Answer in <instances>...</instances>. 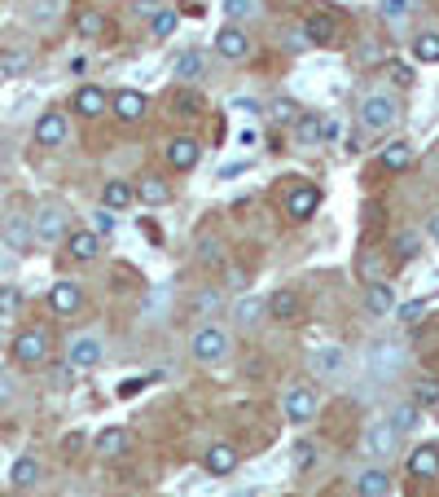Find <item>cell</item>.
I'll use <instances>...</instances> for the list:
<instances>
[{
	"label": "cell",
	"mask_w": 439,
	"mask_h": 497,
	"mask_svg": "<svg viewBox=\"0 0 439 497\" xmlns=\"http://www.w3.org/2000/svg\"><path fill=\"white\" fill-rule=\"evenodd\" d=\"M13 361L27 366V370L49 366V361H53V335H49L44 326H27V330H18V339H13Z\"/></svg>",
	"instance_id": "cell-1"
},
{
	"label": "cell",
	"mask_w": 439,
	"mask_h": 497,
	"mask_svg": "<svg viewBox=\"0 0 439 497\" xmlns=\"http://www.w3.org/2000/svg\"><path fill=\"white\" fill-rule=\"evenodd\" d=\"M31 234H35V243L58 247V243L71 234V212H66L62 203H44V207H35V216H31Z\"/></svg>",
	"instance_id": "cell-2"
},
{
	"label": "cell",
	"mask_w": 439,
	"mask_h": 497,
	"mask_svg": "<svg viewBox=\"0 0 439 497\" xmlns=\"http://www.w3.org/2000/svg\"><path fill=\"white\" fill-rule=\"evenodd\" d=\"M360 124L369 128V132H391V128L400 124V102L391 93H369L360 102Z\"/></svg>",
	"instance_id": "cell-3"
},
{
	"label": "cell",
	"mask_w": 439,
	"mask_h": 497,
	"mask_svg": "<svg viewBox=\"0 0 439 497\" xmlns=\"http://www.w3.org/2000/svg\"><path fill=\"white\" fill-rule=\"evenodd\" d=\"M0 247L13 251V255H27V251L35 247V234H31V216H27V212L9 207V212L0 216Z\"/></svg>",
	"instance_id": "cell-4"
},
{
	"label": "cell",
	"mask_w": 439,
	"mask_h": 497,
	"mask_svg": "<svg viewBox=\"0 0 439 497\" xmlns=\"http://www.w3.org/2000/svg\"><path fill=\"white\" fill-rule=\"evenodd\" d=\"M404 366H409V353L400 344H374L369 357H365V370H369V378H378V383H391Z\"/></svg>",
	"instance_id": "cell-5"
},
{
	"label": "cell",
	"mask_w": 439,
	"mask_h": 497,
	"mask_svg": "<svg viewBox=\"0 0 439 497\" xmlns=\"http://www.w3.org/2000/svg\"><path fill=\"white\" fill-rule=\"evenodd\" d=\"M189 353H194V361L198 366H216V361H224L228 357V335L220 330V326H198L194 330V339H189Z\"/></svg>",
	"instance_id": "cell-6"
},
{
	"label": "cell",
	"mask_w": 439,
	"mask_h": 497,
	"mask_svg": "<svg viewBox=\"0 0 439 497\" xmlns=\"http://www.w3.org/2000/svg\"><path fill=\"white\" fill-rule=\"evenodd\" d=\"M281 409H286V418H290L295 427H304V423H312V418H317V409H321V396H317V387H308V383H295V387L286 392Z\"/></svg>",
	"instance_id": "cell-7"
},
{
	"label": "cell",
	"mask_w": 439,
	"mask_h": 497,
	"mask_svg": "<svg viewBox=\"0 0 439 497\" xmlns=\"http://www.w3.org/2000/svg\"><path fill=\"white\" fill-rule=\"evenodd\" d=\"M106 361V344L97 339V335H80V339H71V348H66V366L75 374L84 370H97Z\"/></svg>",
	"instance_id": "cell-8"
},
{
	"label": "cell",
	"mask_w": 439,
	"mask_h": 497,
	"mask_svg": "<svg viewBox=\"0 0 439 497\" xmlns=\"http://www.w3.org/2000/svg\"><path fill=\"white\" fill-rule=\"evenodd\" d=\"M360 449H365L374 462H391V458H396V449H400V436H396V431L387 427V418H382V423H369V427H365Z\"/></svg>",
	"instance_id": "cell-9"
},
{
	"label": "cell",
	"mask_w": 439,
	"mask_h": 497,
	"mask_svg": "<svg viewBox=\"0 0 439 497\" xmlns=\"http://www.w3.org/2000/svg\"><path fill=\"white\" fill-rule=\"evenodd\" d=\"M264 308H268L273 322H286V326H295V322L304 317V299H299L295 286H277V291L264 299Z\"/></svg>",
	"instance_id": "cell-10"
},
{
	"label": "cell",
	"mask_w": 439,
	"mask_h": 497,
	"mask_svg": "<svg viewBox=\"0 0 439 497\" xmlns=\"http://www.w3.org/2000/svg\"><path fill=\"white\" fill-rule=\"evenodd\" d=\"M66 136H71V120H66L62 111H44V115L35 120V145L58 150V145H66Z\"/></svg>",
	"instance_id": "cell-11"
},
{
	"label": "cell",
	"mask_w": 439,
	"mask_h": 497,
	"mask_svg": "<svg viewBox=\"0 0 439 497\" xmlns=\"http://www.w3.org/2000/svg\"><path fill=\"white\" fill-rule=\"evenodd\" d=\"M145 111H150V102H145V93H136V89H119V93L110 97V115H114L119 124H141Z\"/></svg>",
	"instance_id": "cell-12"
},
{
	"label": "cell",
	"mask_w": 439,
	"mask_h": 497,
	"mask_svg": "<svg viewBox=\"0 0 439 497\" xmlns=\"http://www.w3.org/2000/svg\"><path fill=\"white\" fill-rule=\"evenodd\" d=\"M49 308H53L58 317H75V313L84 308V286H80V282H66V277L53 282V286H49Z\"/></svg>",
	"instance_id": "cell-13"
},
{
	"label": "cell",
	"mask_w": 439,
	"mask_h": 497,
	"mask_svg": "<svg viewBox=\"0 0 439 497\" xmlns=\"http://www.w3.org/2000/svg\"><path fill=\"white\" fill-rule=\"evenodd\" d=\"M163 159H167V167H176V172H194L198 159H203V145H198L194 136H172L167 150H163Z\"/></svg>",
	"instance_id": "cell-14"
},
{
	"label": "cell",
	"mask_w": 439,
	"mask_h": 497,
	"mask_svg": "<svg viewBox=\"0 0 439 497\" xmlns=\"http://www.w3.org/2000/svg\"><path fill=\"white\" fill-rule=\"evenodd\" d=\"M216 53L220 58H228V62H242V58H250V35H246V27H233V22H224L216 31Z\"/></svg>",
	"instance_id": "cell-15"
},
{
	"label": "cell",
	"mask_w": 439,
	"mask_h": 497,
	"mask_svg": "<svg viewBox=\"0 0 439 497\" xmlns=\"http://www.w3.org/2000/svg\"><path fill=\"white\" fill-rule=\"evenodd\" d=\"M338 35H343V27H338V18L326 13V9H317V13L304 18V40L308 44H338Z\"/></svg>",
	"instance_id": "cell-16"
},
{
	"label": "cell",
	"mask_w": 439,
	"mask_h": 497,
	"mask_svg": "<svg viewBox=\"0 0 439 497\" xmlns=\"http://www.w3.org/2000/svg\"><path fill=\"white\" fill-rule=\"evenodd\" d=\"M132 194H136V203H145V207H163V203H172V181L158 176V172H145V176L132 185Z\"/></svg>",
	"instance_id": "cell-17"
},
{
	"label": "cell",
	"mask_w": 439,
	"mask_h": 497,
	"mask_svg": "<svg viewBox=\"0 0 439 497\" xmlns=\"http://www.w3.org/2000/svg\"><path fill=\"white\" fill-rule=\"evenodd\" d=\"M317 207H321V190H317V185H295V190L286 194V216H290V221H312Z\"/></svg>",
	"instance_id": "cell-18"
},
{
	"label": "cell",
	"mask_w": 439,
	"mask_h": 497,
	"mask_svg": "<svg viewBox=\"0 0 439 497\" xmlns=\"http://www.w3.org/2000/svg\"><path fill=\"white\" fill-rule=\"evenodd\" d=\"M308 366H312L317 378H338V374L347 370V353H343L338 344H321V348H312Z\"/></svg>",
	"instance_id": "cell-19"
},
{
	"label": "cell",
	"mask_w": 439,
	"mask_h": 497,
	"mask_svg": "<svg viewBox=\"0 0 439 497\" xmlns=\"http://www.w3.org/2000/svg\"><path fill=\"white\" fill-rule=\"evenodd\" d=\"M71 111H75V115H84V120H102V115L110 111L106 89H97V84H84V89H75V97H71Z\"/></svg>",
	"instance_id": "cell-20"
},
{
	"label": "cell",
	"mask_w": 439,
	"mask_h": 497,
	"mask_svg": "<svg viewBox=\"0 0 439 497\" xmlns=\"http://www.w3.org/2000/svg\"><path fill=\"white\" fill-rule=\"evenodd\" d=\"M172 75H176L181 84H198V80L207 75V53H198V49H181V53L172 58Z\"/></svg>",
	"instance_id": "cell-21"
},
{
	"label": "cell",
	"mask_w": 439,
	"mask_h": 497,
	"mask_svg": "<svg viewBox=\"0 0 439 497\" xmlns=\"http://www.w3.org/2000/svg\"><path fill=\"white\" fill-rule=\"evenodd\" d=\"M62 243H66V255H71L75 264H93V260L102 255V238H97L93 229H75V234H66Z\"/></svg>",
	"instance_id": "cell-22"
},
{
	"label": "cell",
	"mask_w": 439,
	"mask_h": 497,
	"mask_svg": "<svg viewBox=\"0 0 439 497\" xmlns=\"http://www.w3.org/2000/svg\"><path fill=\"white\" fill-rule=\"evenodd\" d=\"M365 308L374 317H391L396 313V286L391 282H369L365 286Z\"/></svg>",
	"instance_id": "cell-23"
},
{
	"label": "cell",
	"mask_w": 439,
	"mask_h": 497,
	"mask_svg": "<svg viewBox=\"0 0 439 497\" xmlns=\"http://www.w3.org/2000/svg\"><path fill=\"white\" fill-rule=\"evenodd\" d=\"M237 449L233 445H224V440H216L212 449H207V458H203V467H207V476H233L237 471Z\"/></svg>",
	"instance_id": "cell-24"
},
{
	"label": "cell",
	"mask_w": 439,
	"mask_h": 497,
	"mask_svg": "<svg viewBox=\"0 0 439 497\" xmlns=\"http://www.w3.org/2000/svg\"><path fill=\"white\" fill-rule=\"evenodd\" d=\"M409 476L413 480H439V445H422L409 454Z\"/></svg>",
	"instance_id": "cell-25"
},
{
	"label": "cell",
	"mask_w": 439,
	"mask_h": 497,
	"mask_svg": "<svg viewBox=\"0 0 439 497\" xmlns=\"http://www.w3.org/2000/svg\"><path fill=\"white\" fill-rule=\"evenodd\" d=\"M387 427H391L396 436H409V431H418V427H422V409H418L413 400H400V405H391Z\"/></svg>",
	"instance_id": "cell-26"
},
{
	"label": "cell",
	"mask_w": 439,
	"mask_h": 497,
	"mask_svg": "<svg viewBox=\"0 0 439 497\" xmlns=\"http://www.w3.org/2000/svg\"><path fill=\"white\" fill-rule=\"evenodd\" d=\"M264 317H268V308H264V295H242V299L233 304V322H237V326H246V330H255Z\"/></svg>",
	"instance_id": "cell-27"
},
{
	"label": "cell",
	"mask_w": 439,
	"mask_h": 497,
	"mask_svg": "<svg viewBox=\"0 0 439 497\" xmlns=\"http://www.w3.org/2000/svg\"><path fill=\"white\" fill-rule=\"evenodd\" d=\"M391 493V476L382 467H369L356 476V497H387Z\"/></svg>",
	"instance_id": "cell-28"
},
{
	"label": "cell",
	"mask_w": 439,
	"mask_h": 497,
	"mask_svg": "<svg viewBox=\"0 0 439 497\" xmlns=\"http://www.w3.org/2000/svg\"><path fill=\"white\" fill-rule=\"evenodd\" d=\"M9 480H13V489H35V485L44 480V467H40L35 458H13Z\"/></svg>",
	"instance_id": "cell-29"
},
{
	"label": "cell",
	"mask_w": 439,
	"mask_h": 497,
	"mask_svg": "<svg viewBox=\"0 0 439 497\" xmlns=\"http://www.w3.org/2000/svg\"><path fill=\"white\" fill-rule=\"evenodd\" d=\"M93 449H97L106 462L110 458H123V454H127V431H123V427H106V431H97Z\"/></svg>",
	"instance_id": "cell-30"
},
{
	"label": "cell",
	"mask_w": 439,
	"mask_h": 497,
	"mask_svg": "<svg viewBox=\"0 0 439 497\" xmlns=\"http://www.w3.org/2000/svg\"><path fill=\"white\" fill-rule=\"evenodd\" d=\"M132 203H136V194H132L127 181H106V185H102V207H106V212H123V207H132Z\"/></svg>",
	"instance_id": "cell-31"
},
{
	"label": "cell",
	"mask_w": 439,
	"mask_h": 497,
	"mask_svg": "<svg viewBox=\"0 0 439 497\" xmlns=\"http://www.w3.org/2000/svg\"><path fill=\"white\" fill-rule=\"evenodd\" d=\"M382 167H387V172H409V167H413V145H409V141H391V145L382 150Z\"/></svg>",
	"instance_id": "cell-32"
},
{
	"label": "cell",
	"mask_w": 439,
	"mask_h": 497,
	"mask_svg": "<svg viewBox=\"0 0 439 497\" xmlns=\"http://www.w3.org/2000/svg\"><path fill=\"white\" fill-rule=\"evenodd\" d=\"M75 31H80L84 40L106 35V13H102V9H80V13H75Z\"/></svg>",
	"instance_id": "cell-33"
},
{
	"label": "cell",
	"mask_w": 439,
	"mask_h": 497,
	"mask_svg": "<svg viewBox=\"0 0 439 497\" xmlns=\"http://www.w3.org/2000/svg\"><path fill=\"white\" fill-rule=\"evenodd\" d=\"M27 71H31V53H22V49H0V75H4V80L27 75Z\"/></svg>",
	"instance_id": "cell-34"
},
{
	"label": "cell",
	"mask_w": 439,
	"mask_h": 497,
	"mask_svg": "<svg viewBox=\"0 0 439 497\" xmlns=\"http://www.w3.org/2000/svg\"><path fill=\"white\" fill-rule=\"evenodd\" d=\"M413 58H418L422 66L439 62V31H422V35H413Z\"/></svg>",
	"instance_id": "cell-35"
},
{
	"label": "cell",
	"mask_w": 439,
	"mask_h": 497,
	"mask_svg": "<svg viewBox=\"0 0 439 497\" xmlns=\"http://www.w3.org/2000/svg\"><path fill=\"white\" fill-rule=\"evenodd\" d=\"M22 313V291L18 286H0V322H13Z\"/></svg>",
	"instance_id": "cell-36"
},
{
	"label": "cell",
	"mask_w": 439,
	"mask_h": 497,
	"mask_svg": "<svg viewBox=\"0 0 439 497\" xmlns=\"http://www.w3.org/2000/svg\"><path fill=\"white\" fill-rule=\"evenodd\" d=\"M413 405H418V409H431V405H439V383H435V378H422V383L413 387Z\"/></svg>",
	"instance_id": "cell-37"
},
{
	"label": "cell",
	"mask_w": 439,
	"mask_h": 497,
	"mask_svg": "<svg viewBox=\"0 0 439 497\" xmlns=\"http://www.w3.org/2000/svg\"><path fill=\"white\" fill-rule=\"evenodd\" d=\"M176 22H181V18H176V9H158V13H154V35H158V40H167V35L176 31Z\"/></svg>",
	"instance_id": "cell-38"
},
{
	"label": "cell",
	"mask_w": 439,
	"mask_h": 497,
	"mask_svg": "<svg viewBox=\"0 0 439 497\" xmlns=\"http://www.w3.org/2000/svg\"><path fill=\"white\" fill-rule=\"evenodd\" d=\"M250 13H255V0H224V18H228L233 27H237L242 18H250Z\"/></svg>",
	"instance_id": "cell-39"
},
{
	"label": "cell",
	"mask_w": 439,
	"mask_h": 497,
	"mask_svg": "<svg viewBox=\"0 0 439 497\" xmlns=\"http://www.w3.org/2000/svg\"><path fill=\"white\" fill-rule=\"evenodd\" d=\"M75 378H80V374L71 370L66 361H62V366H53V374H49V383H53L58 392H71V387H75Z\"/></svg>",
	"instance_id": "cell-40"
},
{
	"label": "cell",
	"mask_w": 439,
	"mask_h": 497,
	"mask_svg": "<svg viewBox=\"0 0 439 497\" xmlns=\"http://www.w3.org/2000/svg\"><path fill=\"white\" fill-rule=\"evenodd\" d=\"M114 225H119V221H114V212H106V207H97V212H93V234H97V238H110V234H114Z\"/></svg>",
	"instance_id": "cell-41"
},
{
	"label": "cell",
	"mask_w": 439,
	"mask_h": 497,
	"mask_svg": "<svg viewBox=\"0 0 439 497\" xmlns=\"http://www.w3.org/2000/svg\"><path fill=\"white\" fill-rule=\"evenodd\" d=\"M396 251H400V260H413V255L422 251V238H418L413 229H404V234L396 238Z\"/></svg>",
	"instance_id": "cell-42"
},
{
	"label": "cell",
	"mask_w": 439,
	"mask_h": 497,
	"mask_svg": "<svg viewBox=\"0 0 439 497\" xmlns=\"http://www.w3.org/2000/svg\"><path fill=\"white\" fill-rule=\"evenodd\" d=\"M409 4H413V0H382V4H378V13H382L387 22H400V18L409 13Z\"/></svg>",
	"instance_id": "cell-43"
},
{
	"label": "cell",
	"mask_w": 439,
	"mask_h": 497,
	"mask_svg": "<svg viewBox=\"0 0 439 497\" xmlns=\"http://www.w3.org/2000/svg\"><path fill=\"white\" fill-rule=\"evenodd\" d=\"M295 124H299V136H304V141H317V136L326 132V124H321L317 115H299Z\"/></svg>",
	"instance_id": "cell-44"
},
{
	"label": "cell",
	"mask_w": 439,
	"mask_h": 497,
	"mask_svg": "<svg viewBox=\"0 0 439 497\" xmlns=\"http://www.w3.org/2000/svg\"><path fill=\"white\" fill-rule=\"evenodd\" d=\"M312 462H317V449H312L308 440H299V445H295V467H299V471H312Z\"/></svg>",
	"instance_id": "cell-45"
},
{
	"label": "cell",
	"mask_w": 439,
	"mask_h": 497,
	"mask_svg": "<svg viewBox=\"0 0 439 497\" xmlns=\"http://www.w3.org/2000/svg\"><path fill=\"white\" fill-rule=\"evenodd\" d=\"M273 115H277V120H281V124H295V120H299V106H295V102H290V97H281V102H277V106H273Z\"/></svg>",
	"instance_id": "cell-46"
},
{
	"label": "cell",
	"mask_w": 439,
	"mask_h": 497,
	"mask_svg": "<svg viewBox=\"0 0 439 497\" xmlns=\"http://www.w3.org/2000/svg\"><path fill=\"white\" fill-rule=\"evenodd\" d=\"M13 396H18V378L9 370H0V405H9Z\"/></svg>",
	"instance_id": "cell-47"
},
{
	"label": "cell",
	"mask_w": 439,
	"mask_h": 497,
	"mask_svg": "<svg viewBox=\"0 0 439 497\" xmlns=\"http://www.w3.org/2000/svg\"><path fill=\"white\" fill-rule=\"evenodd\" d=\"M387 75H391V84H400V89H409V84H413V75H409V66H404V62H391V66H387Z\"/></svg>",
	"instance_id": "cell-48"
},
{
	"label": "cell",
	"mask_w": 439,
	"mask_h": 497,
	"mask_svg": "<svg viewBox=\"0 0 439 497\" xmlns=\"http://www.w3.org/2000/svg\"><path fill=\"white\" fill-rule=\"evenodd\" d=\"M172 106H176L181 115H198V97H189V93H181V97H172Z\"/></svg>",
	"instance_id": "cell-49"
},
{
	"label": "cell",
	"mask_w": 439,
	"mask_h": 497,
	"mask_svg": "<svg viewBox=\"0 0 439 497\" xmlns=\"http://www.w3.org/2000/svg\"><path fill=\"white\" fill-rule=\"evenodd\" d=\"M233 111H242V115H259V102H255V97H233Z\"/></svg>",
	"instance_id": "cell-50"
},
{
	"label": "cell",
	"mask_w": 439,
	"mask_h": 497,
	"mask_svg": "<svg viewBox=\"0 0 439 497\" xmlns=\"http://www.w3.org/2000/svg\"><path fill=\"white\" fill-rule=\"evenodd\" d=\"M422 313H427V304H422V299H413V304H404V308H400V317H404V322H413V317H422Z\"/></svg>",
	"instance_id": "cell-51"
},
{
	"label": "cell",
	"mask_w": 439,
	"mask_h": 497,
	"mask_svg": "<svg viewBox=\"0 0 439 497\" xmlns=\"http://www.w3.org/2000/svg\"><path fill=\"white\" fill-rule=\"evenodd\" d=\"M427 234L439 243V212H431V216H427Z\"/></svg>",
	"instance_id": "cell-52"
},
{
	"label": "cell",
	"mask_w": 439,
	"mask_h": 497,
	"mask_svg": "<svg viewBox=\"0 0 439 497\" xmlns=\"http://www.w3.org/2000/svg\"><path fill=\"white\" fill-rule=\"evenodd\" d=\"M233 497H259V493L255 489H242V493H233Z\"/></svg>",
	"instance_id": "cell-53"
},
{
	"label": "cell",
	"mask_w": 439,
	"mask_h": 497,
	"mask_svg": "<svg viewBox=\"0 0 439 497\" xmlns=\"http://www.w3.org/2000/svg\"><path fill=\"white\" fill-rule=\"evenodd\" d=\"M0 251H4V247H0ZM0 268H4V255H0Z\"/></svg>",
	"instance_id": "cell-54"
}]
</instances>
